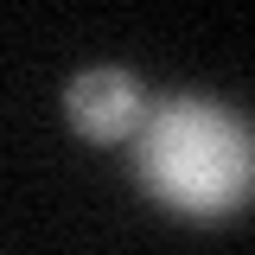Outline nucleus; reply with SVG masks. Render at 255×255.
Returning <instances> with one entry per match:
<instances>
[{
	"label": "nucleus",
	"mask_w": 255,
	"mask_h": 255,
	"mask_svg": "<svg viewBox=\"0 0 255 255\" xmlns=\"http://www.w3.org/2000/svg\"><path fill=\"white\" fill-rule=\"evenodd\" d=\"M64 115H70V128H77L83 140H128V134L140 128V115H147V90H140L134 70L102 64V70L70 77V90H64Z\"/></svg>",
	"instance_id": "obj_2"
},
{
	"label": "nucleus",
	"mask_w": 255,
	"mask_h": 255,
	"mask_svg": "<svg viewBox=\"0 0 255 255\" xmlns=\"http://www.w3.org/2000/svg\"><path fill=\"white\" fill-rule=\"evenodd\" d=\"M140 191L179 217H230L249 204L255 140L249 122L217 96H159L128 134Z\"/></svg>",
	"instance_id": "obj_1"
}]
</instances>
